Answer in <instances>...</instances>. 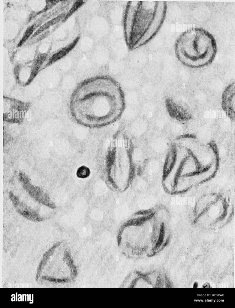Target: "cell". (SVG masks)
I'll use <instances>...</instances> for the list:
<instances>
[{"label": "cell", "instance_id": "277c9868", "mask_svg": "<svg viewBox=\"0 0 235 308\" xmlns=\"http://www.w3.org/2000/svg\"><path fill=\"white\" fill-rule=\"evenodd\" d=\"M121 155V154H120ZM110 156L108 167L109 176L113 183L117 187H126L129 181L128 173L130 162L126 153L123 152L122 156Z\"/></svg>", "mask_w": 235, "mask_h": 308}, {"label": "cell", "instance_id": "4fadbf2b", "mask_svg": "<svg viewBox=\"0 0 235 308\" xmlns=\"http://www.w3.org/2000/svg\"><path fill=\"white\" fill-rule=\"evenodd\" d=\"M176 155L174 150H171L167 157L164 168L165 176L168 174L173 168L176 161Z\"/></svg>", "mask_w": 235, "mask_h": 308}, {"label": "cell", "instance_id": "5bb4252c", "mask_svg": "<svg viewBox=\"0 0 235 308\" xmlns=\"http://www.w3.org/2000/svg\"><path fill=\"white\" fill-rule=\"evenodd\" d=\"M167 144L166 142L164 139L161 137H158L152 141L151 147L152 149L155 152L162 153L165 150Z\"/></svg>", "mask_w": 235, "mask_h": 308}, {"label": "cell", "instance_id": "9a60e30c", "mask_svg": "<svg viewBox=\"0 0 235 308\" xmlns=\"http://www.w3.org/2000/svg\"><path fill=\"white\" fill-rule=\"evenodd\" d=\"M78 41V38H77L68 46L62 48L54 54L52 57V60L57 61L66 55L75 46Z\"/></svg>", "mask_w": 235, "mask_h": 308}, {"label": "cell", "instance_id": "ffe728a7", "mask_svg": "<svg viewBox=\"0 0 235 308\" xmlns=\"http://www.w3.org/2000/svg\"><path fill=\"white\" fill-rule=\"evenodd\" d=\"M90 174V171L87 167L82 166L80 167L77 170L76 175L77 176L80 178H84L89 176Z\"/></svg>", "mask_w": 235, "mask_h": 308}, {"label": "cell", "instance_id": "6da1fadb", "mask_svg": "<svg viewBox=\"0 0 235 308\" xmlns=\"http://www.w3.org/2000/svg\"><path fill=\"white\" fill-rule=\"evenodd\" d=\"M125 103L119 83L109 75H102L86 79L77 85L71 97L70 108L78 123L98 126L121 116Z\"/></svg>", "mask_w": 235, "mask_h": 308}, {"label": "cell", "instance_id": "e0dca14e", "mask_svg": "<svg viewBox=\"0 0 235 308\" xmlns=\"http://www.w3.org/2000/svg\"><path fill=\"white\" fill-rule=\"evenodd\" d=\"M139 112L137 106H128L127 108H124L122 115L124 114L127 120H132L137 116Z\"/></svg>", "mask_w": 235, "mask_h": 308}, {"label": "cell", "instance_id": "9c48e42d", "mask_svg": "<svg viewBox=\"0 0 235 308\" xmlns=\"http://www.w3.org/2000/svg\"><path fill=\"white\" fill-rule=\"evenodd\" d=\"M147 128L146 122L143 119L135 120L130 127V131L133 135L138 136L142 135L146 131Z\"/></svg>", "mask_w": 235, "mask_h": 308}, {"label": "cell", "instance_id": "2e32d148", "mask_svg": "<svg viewBox=\"0 0 235 308\" xmlns=\"http://www.w3.org/2000/svg\"><path fill=\"white\" fill-rule=\"evenodd\" d=\"M156 106L154 103L149 101L145 104L142 109L143 115L148 118L152 117L155 114Z\"/></svg>", "mask_w": 235, "mask_h": 308}, {"label": "cell", "instance_id": "603a6c76", "mask_svg": "<svg viewBox=\"0 0 235 308\" xmlns=\"http://www.w3.org/2000/svg\"><path fill=\"white\" fill-rule=\"evenodd\" d=\"M65 17V14H61L50 20L52 25L54 24L59 22Z\"/></svg>", "mask_w": 235, "mask_h": 308}, {"label": "cell", "instance_id": "7402d4cb", "mask_svg": "<svg viewBox=\"0 0 235 308\" xmlns=\"http://www.w3.org/2000/svg\"><path fill=\"white\" fill-rule=\"evenodd\" d=\"M34 30V27L33 26H31L29 29H28L26 32L23 38L22 41H23L27 39L32 34Z\"/></svg>", "mask_w": 235, "mask_h": 308}, {"label": "cell", "instance_id": "d6986e66", "mask_svg": "<svg viewBox=\"0 0 235 308\" xmlns=\"http://www.w3.org/2000/svg\"><path fill=\"white\" fill-rule=\"evenodd\" d=\"M131 156L133 161L136 163H139L143 159L144 154L141 149L136 148L133 149Z\"/></svg>", "mask_w": 235, "mask_h": 308}, {"label": "cell", "instance_id": "44dd1931", "mask_svg": "<svg viewBox=\"0 0 235 308\" xmlns=\"http://www.w3.org/2000/svg\"><path fill=\"white\" fill-rule=\"evenodd\" d=\"M83 1H79L76 2L73 5L69 13L67 16L69 17L73 13L75 12L83 4Z\"/></svg>", "mask_w": 235, "mask_h": 308}, {"label": "cell", "instance_id": "52a82bcc", "mask_svg": "<svg viewBox=\"0 0 235 308\" xmlns=\"http://www.w3.org/2000/svg\"><path fill=\"white\" fill-rule=\"evenodd\" d=\"M142 75L136 70H129L124 76V83L129 90H134L141 84Z\"/></svg>", "mask_w": 235, "mask_h": 308}, {"label": "cell", "instance_id": "ac0fdd59", "mask_svg": "<svg viewBox=\"0 0 235 308\" xmlns=\"http://www.w3.org/2000/svg\"><path fill=\"white\" fill-rule=\"evenodd\" d=\"M147 171L149 174H153L157 173L160 168L159 162L156 159L149 161L147 165Z\"/></svg>", "mask_w": 235, "mask_h": 308}, {"label": "cell", "instance_id": "3957f363", "mask_svg": "<svg viewBox=\"0 0 235 308\" xmlns=\"http://www.w3.org/2000/svg\"><path fill=\"white\" fill-rule=\"evenodd\" d=\"M158 2L130 1L125 16L126 41L129 47L137 46L149 27L155 15Z\"/></svg>", "mask_w": 235, "mask_h": 308}, {"label": "cell", "instance_id": "d4e9b609", "mask_svg": "<svg viewBox=\"0 0 235 308\" xmlns=\"http://www.w3.org/2000/svg\"><path fill=\"white\" fill-rule=\"evenodd\" d=\"M198 285V282H194L193 285V288H196L197 287Z\"/></svg>", "mask_w": 235, "mask_h": 308}, {"label": "cell", "instance_id": "5b68a950", "mask_svg": "<svg viewBox=\"0 0 235 308\" xmlns=\"http://www.w3.org/2000/svg\"><path fill=\"white\" fill-rule=\"evenodd\" d=\"M222 105L226 114L233 119L235 116V85L232 83L225 89L222 97Z\"/></svg>", "mask_w": 235, "mask_h": 308}, {"label": "cell", "instance_id": "ba28073f", "mask_svg": "<svg viewBox=\"0 0 235 308\" xmlns=\"http://www.w3.org/2000/svg\"><path fill=\"white\" fill-rule=\"evenodd\" d=\"M170 110L173 115L178 119L185 120L190 118V114L188 109L181 103L178 102H172Z\"/></svg>", "mask_w": 235, "mask_h": 308}, {"label": "cell", "instance_id": "cb8c5ba5", "mask_svg": "<svg viewBox=\"0 0 235 308\" xmlns=\"http://www.w3.org/2000/svg\"><path fill=\"white\" fill-rule=\"evenodd\" d=\"M202 286L203 288H210V286L209 283L206 282Z\"/></svg>", "mask_w": 235, "mask_h": 308}, {"label": "cell", "instance_id": "7c38bea8", "mask_svg": "<svg viewBox=\"0 0 235 308\" xmlns=\"http://www.w3.org/2000/svg\"><path fill=\"white\" fill-rule=\"evenodd\" d=\"M143 69L144 75L150 79L155 78L159 73V68L155 63H147Z\"/></svg>", "mask_w": 235, "mask_h": 308}, {"label": "cell", "instance_id": "7a4b0ae2", "mask_svg": "<svg viewBox=\"0 0 235 308\" xmlns=\"http://www.w3.org/2000/svg\"><path fill=\"white\" fill-rule=\"evenodd\" d=\"M213 35L204 29L193 27L182 32L176 40L174 51L178 60L192 68H199L211 64L217 52Z\"/></svg>", "mask_w": 235, "mask_h": 308}, {"label": "cell", "instance_id": "30bf717a", "mask_svg": "<svg viewBox=\"0 0 235 308\" xmlns=\"http://www.w3.org/2000/svg\"><path fill=\"white\" fill-rule=\"evenodd\" d=\"M156 89L152 83H148L143 85L139 94L140 96L145 100H150L154 97L156 93Z\"/></svg>", "mask_w": 235, "mask_h": 308}, {"label": "cell", "instance_id": "8992f818", "mask_svg": "<svg viewBox=\"0 0 235 308\" xmlns=\"http://www.w3.org/2000/svg\"><path fill=\"white\" fill-rule=\"evenodd\" d=\"M130 54L129 63L133 69H143L148 63L147 57L145 51L137 48Z\"/></svg>", "mask_w": 235, "mask_h": 308}, {"label": "cell", "instance_id": "8fae6325", "mask_svg": "<svg viewBox=\"0 0 235 308\" xmlns=\"http://www.w3.org/2000/svg\"><path fill=\"white\" fill-rule=\"evenodd\" d=\"M140 96V94L134 90H129V92L124 96L125 103L128 106H137L139 103Z\"/></svg>", "mask_w": 235, "mask_h": 308}]
</instances>
